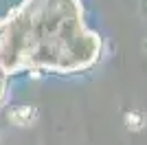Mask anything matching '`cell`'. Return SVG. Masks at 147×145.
Listing matches in <instances>:
<instances>
[{"instance_id": "cell-1", "label": "cell", "mask_w": 147, "mask_h": 145, "mask_svg": "<svg viewBox=\"0 0 147 145\" xmlns=\"http://www.w3.org/2000/svg\"><path fill=\"white\" fill-rule=\"evenodd\" d=\"M9 119L16 125H33L37 121V110L31 108V106H20V108H13L9 112Z\"/></svg>"}, {"instance_id": "cell-2", "label": "cell", "mask_w": 147, "mask_h": 145, "mask_svg": "<svg viewBox=\"0 0 147 145\" xmlns=\"http://www.w3.org/2000/svg\"><path fill=\"white\" fill-rule=\"evenodd\" d=\"M125 121H127L129 130H141V127L145 125V115L138 112V110H134V112H129V115L125 117Z\"/></svg>"}, {"instance_id": "cell-3", "label": "cell", "mask_w": 147, "mask_h": 145, "mask_svg": "<svg viewBox=\"0 0 147 145\" xmlns=\"http://www.w3.org/2000/svg\"><path fill=\"white\" fill-rule=\"evenodd\" d=\"M143 48H145V51H147V40H145V44H143Z\"/></svg>"}]
</instances>
